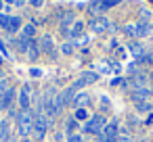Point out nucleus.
<instances>
[{
  "label": "nucleus",
  "mask_w": 153,
  "mask_h": 142,
  "mask_svg": "<svg viewBox=\"0 0 153 142\" xmlns=\"http://www.w3.org/2000/svg\"><path fill=\"white\" fill-rule=\"evenodd\" d=\"M65 127H67V134H74V132H76V127H78V121H76V117H71V119L67 121V125H65Z\"/></svg>",
  "instance_id": "5701e85b"
},
{
  "label": "nucleus",
  "mask_w": 153,
  "mask_h": 142,
  "mask_svg": "<svg viewBox=\"0 0 153 142\" xmlns=\"http://www.w3.org/2000/svg\"><path fill=\"white\" fill-rule=\"evenodd\" d=\"M40 50H42L44 54H48V57H55V54H57L55 42H53V38H51L48 34H44V36L40 38Z\"/></svg>",
  "instance_id": "1a4fd4ad"
},
{
  "label": "nucleus",
  "mask_w": 153,
  "mask_h": 142,
  "mask_svg": "<svg viewBox=\"0 0 153 142\" xmlns=\"http://www.w3.org/2000/svg\"><path fill=\"white\" fill-rule=\"evenodd\" d=\"M147 123H149V125L153 123V115H149V117H147Z\"/></svg>",
  "instance_id": "e433bc0d"
},
{
  "label": "nucleus",
  "mask_w": 153,
  "mask_h": 142,
  "mask_svg": "<svg viewBox=\"0 0 153 142\" xmlns=\"http://www.w3.org/2000/svg\"><path fill=\"white\" fill-rule=\"evenodd\" d=\"M11 136V127H9V121L7 119H2L0 121V140H7Z\"/></svg>",
  "instance_id": "a211bd4d"
},
{
  "label": "nucleus",
  "mask_w": 153,
  "mask_h": 142,
  "mask_svg": "<svg viewBox=\"0 0 153 142\" xmlns=\"http://www.w3.org/2000/svg\"><path fill=\"white\" fill-rule=\"evenodd\" d=\"M7 2H11V4H15V7H21V4L27 2V0H7Z\"/></svg>",
  "instance_id": "2f4dec72"
},
{
  "label": "nucleus",
  "mask_w": 153,
  "mask_h": 142,
  "mask_svg": "<svg viewBox=\"0 0 153 142\" xmlns=\"http://www.w3.org/2000/svg\"><path fill=\"white\" fill-rule=\"evenodd\" d=\"M34 119H36V115L32 111H19V115H17V132H19V136H30L32 134Z\"/></svg>",
  "instance_id": "f257e3e1"
},
{
  "label": "nucleus",
  "mask_w": 153,
  "mask_h": 142,
  "mask_svg": "<svg viewBox=\"0 0 153 142\" xmlns=\"http://www.w3.org/2000/svg\"><path fill=\"white\" fill-rule=\"evenodd\" d=\"M13 100H15V90H13V88H9L7 92L0 94V109H9Z\"/></svg>",
  "instance_id": "f8f14e48"
},
{
  "label": "nucleus",
  "mask_w": 153,
  "mask_h": 142,
  "mask_svg": "<svg viewBox=\"0 0 153 142\" xmlns=\"http://www.w3.org/2000/svg\"><path fill=\"white\" fill-rule=\"evenodd\" d=\"M4 9V2H2V0H0V11H2Z\"/></svg>",
  "instance_id": "58836bf2"
},
{
  "label": "nucleus",
  "mask_w": 153,
  "mask_h": 142,
  "mask_svg": "<svg viewBox=\"0 0 153 142\" xmlns=\"http://www.w3.org/2000/svg\"><path fill=\"white\" fill-rule=\"evenodd\" d=\"M120 2V0H90V11L92 13H103V11H107V9H111V7H115Z\"/></svg>",
  "instance_id": "423d86ee"
},
{
  "label": "nucleus",
  "mask_w": 153,
  "mask_h": 142,
  "mask_svg": "<svg viewBox=\"0 0 153 142\" xmlns=\"http://www.w3.org/2000/svg\"><path fill=\"white\" fill-rule=\"evenodd\" d=\"M30 96H32V88L27 84L21 86V90H19V107H21V111H30Z\"/></svg>",
  "instance_id": "9b49d317"
},
{
  "label": "nucleus",
  "mask_w": 153,
  "mask_h": 142,
  "mask_svg": "<svg viewBox=\"0 0 153 142\" xmlns=\"http://www.w3.org/2000/svg\"><path fill=\"white\" fill-rule=\"evenodd\" d=\"M69 142H84V138L82 136H78V134H69V138H67Z\"/></svg>",
  "instance_id": "c85d7f7f"
},
{
  "label": "nucleus",
  "mask_w": 153,
  "mask_h": 142,
  "mask_svg": "<svg viewBox=\"0 0 153 142\" xmlns=\"http://www.w3.org/2000/svg\"><path fill=\"white\" fill-rule=\"evenodd\" d=\"M151 77H153V73H151Z\"/></svg>",
  "instance_id": "79ce46f5"
},
{
  "label": "nucleus",
  "mask_w": 153,
  "mask_h": 142,
  "mask_svg": "<svg viewBox=\"0 0 153 142\" xmlns=\"http://www.w3.org/2000/svg\"><path fill=\"white\" fill-rule=\"evenodd\" d=\"M84 21H76L74 25H71V29H69V36L71 38H82V32H84Z\"/></svg>",
  "instance_id": "2eb2a0df"
},
{
  "label": "nucleus",
  "mask_w": 153,
  "mask_h": 142,
  "mask_svg": "<svg viewBox=\"0 0 153 142\" xmlns=\"http://www.w3.org/2000/svg\"><path fill=\"white\" fill-rule=\"evenodd\" d=\"M140 17H143V19H140V21H145V23H149V19H151V13H149V11H145V9H143V11H140Z\"/></svg>",
  "instance_id": "cd10ccee"
},
{
  "label": "nucleus",
  "mask_w": 153,
  "mask_h": 142,
  "mask_svg": "<svg viewBox=\"0 0 153 142\" xmlns=\"http://www.w3.org/2000/svg\"><path fill=\"white\" fill-rule=\"evenodd\" d=\"M122 29H124V34H126V36H130V38H134V36H136V27H134V25H124Z\"/></svg>",
  "instance_id": "b1692460"
},
{
  "label": "nucleus",
  "mask_w": 153,
  "mask_h": 142,
  "mask_svg": "<svg viewBox=\"0 0 153 142\" xmlns=\"http://www.w3.org/2000/svg\"><path fill=\"white\" fill-rule=\"evenodd\" d=\"M136 63H138V65H145V63H153V59H151V54H140V57L136 59Z\"/></svg>",
  "instance_id": "393cba45"
},
{
  "label": "nucleus",
  "mask_w": 153,
  "mask_h": 142,
  "mask_svg": "<svg viewBox=\"0 0 153 142\" xmlns=\"http://www.w3.org/2000/svg\"><path fill=\"white\" fill-rule=\"evenodd\" d=\"M27 2H30L32 7H42V4H44V0H27Z\"/></svg>",
  "instance_id": "473e14b6"
},
{
  "label": "nucleus",
  "mask_w": 153,
  "mask_h": 142,
  "mask_svg": "<svg viewBox=\"0 0 153 142\" xmlns=\"http://www.w3.org/2000/svg\"><path fill=\"white\" fill-rule=\"evenodd\" d=\"M88 100H90V96H88L86 92H82V94H76V96H74L71 104H74L76 109H84V107L88 104Z\"/></svg>",
  "instance_id": "ddd939ff"
},
{
  "label": "nucleus",
  "mask_w": 153,
  "mask_h": 142,
  "mask_svg": "<svg viewBox=\"0 0 153 142\" xmlns=\"http://www.w3.org/2000/svg\"><path fill=\"white\" fill-rule=\"evenodd\" d=\"M115 54H117L120 59H124V48H117V50H115Z\"/></svg>",
  "instance_id": "c9c22d12"
},
{
  "label": "nucleus",
  "mask_w": 153,
  "mask_h": 142,
  "mask_svg": "<svg viewBox=\"0 0 153 142\" xmlns=\"http://www.w3.org/2000/svg\"><path fill=\"white\" fill-rule=\"evenodd\" d=\"M101 138L105 140V142H117V123H107L105 127H103V132H101Z\"/></svg>",
  "instance_id": "6e6552de"
},
{
  "label": "nucleus",
  "mask_w": 153,
  "mask_h": 142,
  "mask_svg": "<svg viewBox=\"0 0 153 142\" xmlns=\"http://www.w3.org/2000/svg\"><path fill=\"white\" fill-rule=\"evenodd\" d=\"M21 142H30V138H23V140H21Z\"/></svg>",
  "instance_id": "ea45409f"
},
{
  "label": "nucleus",
  "mask_w": 153,
  "mask_h": 142,
  "mask_svg": "<svg viewBox=\"0 0 153 142\" xmlns=\"http://www.w3.org/2000/svg\"><path fill=\"white\" fill-rule=\"evenodd\" d=\"M48 127H51V117H46V115H36V119H34V127H32V134L36 136V140H42V138L46 136Z\"/></svg>",
  "instance_id": "7ed1b4c3"
},
{
  "label": "nucleus",
  "mask_w": 153,
  "mask_h": 142,
  "mask_svg": "<svg viewBox=\"0 0 153 142\" xmlns=\"http://www.w3.org/2000/svg\"><path fill=\"white\" fill-rule=\"evenodd\" d=\"M30 73H32V75H34V77H38V75H42V71H40V69H32V71H30Z\"/></svg>",
  "instance_id": "f704fd0d"
},
{
  "label": "nucleus",
  "mask_w": 153,
  "mask_h": 142,
  "mask_svg": "<svg viewBox=\"0 0 153 142\" xmlns=\"http://www.w3.org/2000/svg\"><path fill=\"white\" fill-rule=\"evenodd\" d=\"M7 142H15V138H13V136H9V138H7Z\"/></svg>",
  "instance_id": "4c0bfd02"
},
{
  "label": "nucleus",
  "mask_w": 153,
  "mask_h": 142,
  "mask_svg": "<svg viewBox=\"0 0 153 142\" xmlns=\"http://www.w3.org/2000/svg\"><path fill=\"white\" fill-rule=\"evenodd\" d=\"M76 92H78V88H76V86H69V88H65L63 92H59V94H57V98H55V104H57L59 109H63V107L71 104V100H74Z\"/></svg>",
  "instance_id": "20e7f679"
},
{
  "label": "nucleus",
  "mask_w": 153,
  "mask_h": 142,
  "mask_svg": "<svg viewBox=\"0 0 153 142\" xmlns=\"http://www.w3.org/2000/svg\"><path fill=\"white\" fill-rule=\"evenodd\" d=\"M61 50H63V54H71V52L76 50V46H74V44H63Z\"/></svg>",
  "instance_id": "bb28decb"
},
{
  "label": "nucleus",
  "mask_w": 153,
  "mask_h": 142,
  "mask_svg": "<svg viewBox=\"0 0 153 142\" xmlns=\"http://www.w3.org/2000/svg\"><path fill=\"white\" fill-rule=\"evenodd\" d=\"M97 79H99V75H97L94 71H86V73H84V75L80 77V82H82V86H84V84H94Z\"/></svg>",
  "instance_id": "6ab92c4d"
},
{
  "label": "nucleus",
  "mask_w": 153,
  "mask_h": 142,
  "mask_svg": "<svg viewBox=\"0 0 153 142\" xmlns=\"http://www.w3.org/2000/svg\"><path fill=\"white\" fill-rule=\"evenodd\" d=\"M105 125H107V119L103 115H94V117H90L84 123V132L90 134V136H101V132H103Z\"/></svg>",
  "instance_id": "f03ea898"
},
{
  "label": "nucleus",
  "mask_w": 153,
  "mask_h": 142,
  "mask_svg": "<svg viewBox=\"0 0 153 142\" xmlns=\"http://www.w3.org/2000/svg\"><path fill=\"white\" fill-rule=\"evenodd\" d=\"M44 111H46V117H55L59 113V107L55 104V100H46L44 102Z\"/></svg>",
  "instance_id": "f3484780"
},
{
  "label": "nucleus",
  "mask_w": 153,
  "mask_h": 142,
  "mask_svg": "<svg viewBox=\"0 0 153 142\" xmlns=\"http://www.w3.org/2000/svg\"><path fill=\"white\" fill-rule=\"evenodd\" d=\"M34 34H36V27H34V25H25V27H23V36H25V38H30V40H32V38H34Z\"/></svg>",
  "instance_id": "4be33fe9"
},
{
  "label": "nucleus",
  "mask_w": 153,
  "mask_h": 142,
  "mask_svg": "<svg viewBox=\"0 0 153 142\" xmlns=\"http://www.w3.org/2000/svg\"><path fill=\"white\" fill-rule=\"evenodd\" d=\"M0 25H2L7 32H17L21 27V19L19 17H7V15H0Z\"/></svg>",
  "instance_id": "0eeeda50"
},
{
  "label": "nucleus",
  "mask_w": 153,
  "mask_h": 142,
  "mask_svg": "<svg viewBox=\"0 0 153 142\" xmlns=\"http://www.w3.org/2000/svg\"><path fill=\"white\" fill-rule=\"evenodd\" d=\"M128 48L132 50V54H134L136 59H138L140 54H145V50H143V46H140V44H136V42H130V46H128Z\"/></svg>",
  "instance_id": "aec40b11"
},
{
  "label": "nucleus",
  "mask_w": 153,
  "mask_h": 142,
  "mask_svg": "<svg viewBox=\"0 0 153 142\" xmlns=\"http://www.w3.org/2000/svg\"><path fill=\"white\" fill-rule=\"evenodd\" d=\"M88 121V113H86V109H76V121Z\"/></svg>",
  "instance_id": "412c9836"
},
{
  "label": "nucleus",
  "mask_w": 153,
  "mask_h": 142,
  "mask_svg": "<svg viewBox=\"0 0 153 142\" xmlns=\"http://www.w3.org/2000/svg\"><path fill=\"white\" fill-rule=\"evenodd\" d=\"M136 142H147V140H136Z\"/></svg>",
  "instance_id": "a19ab883"
},
{
  "label": "nucleus",
  "mask_w": 153,
  "mask_h": 142,
  "mask_svg": "<svg viewBox=\"0 0 153 142\" xmlns=\"http://www.w3.org/2000/svg\"><path fill=\"white\" fill-rule=\"evenodd\" d=\"M134 27H136V36H140V38H145V36H149V34L153 32V27H151L149 23H145V21H138Z\"/></svg>",
  "instance_id": "4468645a"
},
{
  "label": "nucleus",
  "mask_w": 153,
  "mask_h": 142,
  "mask_svg": "<svg viewBox=\"0 0 153 142\" xmlns=\"http://www.w3.org/2000/svg\"><path fill=\"white\" fill-rule=\"evenodd\" d=\"M88 27H90L94 34H103V32H107V29L111 27V23H109V19H107V17H103V15H97V17H92V19H90Z\"/></svg>",
  "instance_id": "39448f33"
},
{
  "label": "nucleus",
  "mask_w": 153,
  "mask_h": 142,
  "mask_svg": "<svg viewBox=\"0 0 153 142\" xmlns=\"http://www.w3.org/2000/svg\"><path fill=\"white\" fill-rule=\"evenodd\" d=\"M101 109H109V98L107 96H101Z\"/></svg>",
  "instance_id": "7c9ffc66"
},
{
  "label": "nucleus",
  "mask_w": 153,
  "mask_h": 142,
  "mask_svg": "<svg viewBox=\"0 0 153 142\" xmlns=\"http://www.w3.org/2000/svg\"><path fill=\"white\" fill-rule=\"evenodd\" d=\"M15 48H17L19 52H27V50H30V38L21 36L19 40H15Z\"/></svg>",
  "instance_id": "dca6fc26"
},
{
  "label": "nucleus",
  "mask_w": 153,
  "mask_h": 142,
  "mask_svg": "<svg viewBox=\"0 0 153 142\" xmlns=\"http://www.w3.org/2000/svg\"><path fill=\"white\" fill-rule=\"evenodd\" d=\"M151 96H153V90H151V88H136V90L132 92L134 104H138V102H149Z\"/></svg>",
  "instance_id": "9d476101"
},
{
  "label": "nucleus",
  "mask_w": 153,
  "mask_h": 142,
  "mask_svg": "<svg viewBox=\"0 0 153 142\" xmlns=\"http://www.w3.org/2000/svg\"><path fill=\"white\" fill-rule=\"evenodd\" d=\"M136 111L147 113V111H151V104H149V102H138V104H136Z\"/></svg>",
  "instance_id": "a878e982"
},
{
  "label": "nucleus",
  "mask_w": 153,
  "mask_h": 142,
  "mask_svg": "<svg viewBox=\"0 0 153 142\" xmlns=\"http://www.w3.org/2000/svg\"><path fill=\"white\" fill-rule=\"evenodd\" d=\"M111 86H115V88H124V86H126V79H113Z\"/></svg>",
  "instance_id": "c756f323"
},
{
  "label": "nucleus",
  "mask_w": 153,
  "mask_h": 142,
  "mask_svg": "<svg viewBox=\"0 0 153 142\" xmlns=\"http://www.w3.org/2000/svg\"><path fill=\"white\" fill-rule=\"evenodd\" d=\"M117 142H136V140H132V138H128V136H120Z\"/></svg>",
  "instance_id": "72a5a7b5"
}]
</instances>
